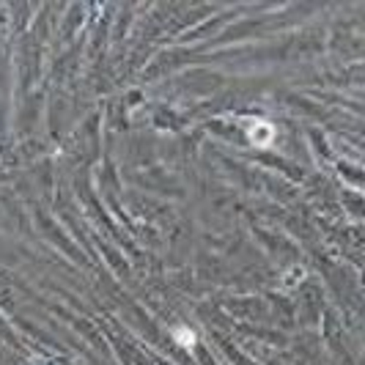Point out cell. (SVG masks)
I'll return each instance as SVG.
<instances>
[{"mask_svg":"<svg viewBox=\"0 0 365 365\" xmlns=\"http://www.w3.org/2000/svg\"><path fill=\"white\" fill-rule=\"evenodd\" d=\"M247 138H250V143H256V146H269L274 138V129H272V124L264 121V118H250Z\"/></svg>","mask_w":365,"mask_h":365,"instance_id":"1","label":"cell"},{"mask_svg":"<svg viewBox=\"0 0 365 365\" xmlns=\"http://www.w3.org/2000/svg\"><path fill=\"white\" fill-rule=\"evenodd\" d=\"M173 338H176V341H179L182 346H187V349L195 344V335H192V332H182V327L173 329Z\"/></svg>","mask_w":365,"mask_h":365,"instance_id":"2","label":"cell"}]
</instances>
